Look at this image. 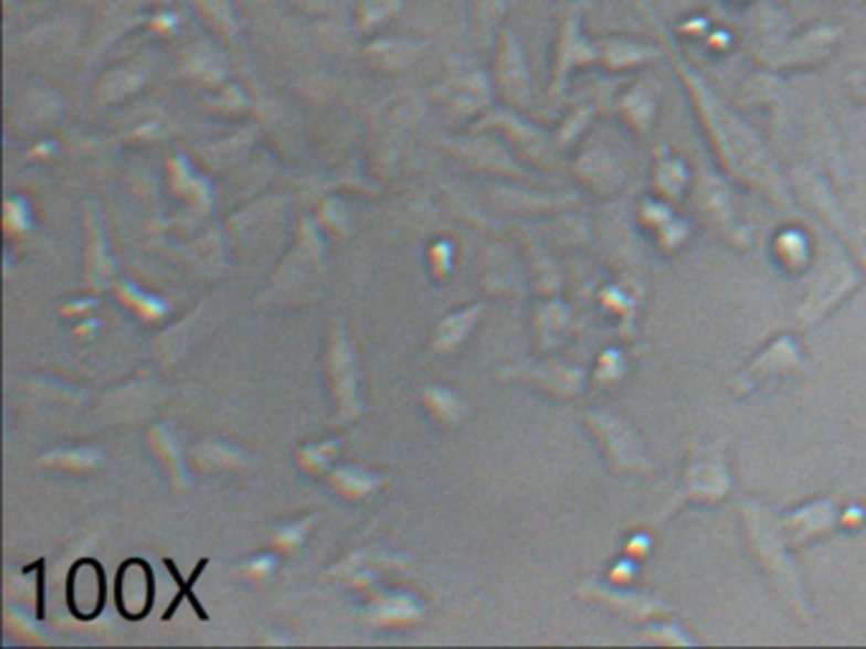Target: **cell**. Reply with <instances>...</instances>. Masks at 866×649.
<instances>
[{
	"label": "cell",
	"mask_w": 866,
	"mask_h": 649,
	"mask_svg": "<svg viewBox=\"0 0 866 649\" xmlns=\"http://www.w3.org/2000/svg\"><path fill=\"white\" fill-rule=\"evenodd\" d=\"M107 602L105 568L97 558H80L66 578V606L80 621L97 619Z\"/></svg>",
	"instance_id": "6da1fadb"
},
{
	"label": "cell",
	"mask_w": 866,
	"mask_h": 649,
	"mask_svg": "<svg viewBox=\"0 0 866 649\" xmlns=\"http://www.w3.org/2000/svg\"><path fill=\"white\" fill-rule=\"evenodd\" d=\"M25 574H29V571H36L39 574V606H36V617L39 619H44V609H46V602H44V558L41 561H36V563H31L29 568H23Z\"/></svg>",
	"instance_id": "277c9868"
},
{
	"label": "cell",
	"mask_w": 866,
	"mask_h": 649,
	"mask_svg": "<svg viewBox=\"0 0 866 649\" xmlns=\"http://www.w3.org/2000/svg\"><path fill=\"white\" fill-rule=\"evenodd\" d=\"M207 566H209V558H201V561L197 563V568H193V574L183 581L181 571L176 568V563H173L171 558H166V568L171 571V576H173V581H176V584H178V594H176V599L171 602V606H168V609H166V614H163V621H168V619L173 617V614L178 611V606H181V602H183V599H189V602H191L193 611H197V617H199V619L209 621V614L203 611V606L199 604L197 596H193V584H197V581L201 578L203 568H207Z\"/></svg>",
	"instance_id": "3957f363"
},
{
	"label": "cell",
	"mask_w": 866,
	"mask_h": 649,
	"mask_svg": "<svg viewBox=\"0 0 866 649\" xmlns=\"http://www.w3.org/2000/svg\"><path fill=\"white\" fill-rule=\"evenodd\" d=\"M115 599L117 611L127 621H140L148 617L152 599H156V581H152V568L148 561L127 558L123 563L120 571H117Z\"/></svg>",
	"instance_id": "7a4b0ae2"
}]
</instances>
